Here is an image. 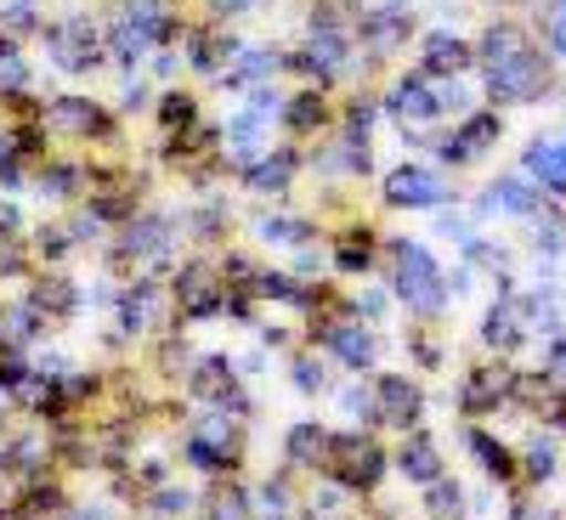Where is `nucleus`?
I'll return each mask as SVG.
<instances>
[{"label": "nucleus", "mask_w": 566, "mask_h": 520, "mask_svg": "<svg viewBox=\"0 0 566 520\" xmlns=\"http://www.w3.org/2000/svg\"><path fill=\"white\" fill-rule=\"evenodd\" d=\"M476 63H482V85H488L493 108H527L555 79V57L533 40V29L515 23V18H499V23L482 29Z\"/></svg>", "instance_id": "1"}, {"label": "nucleus", "mask_w": 566, "mask_h": 520, "mask_svg": "<svg viewBox=\"0 0 566 520\" xmlns=\"http://www.w3.org/2000/svg\"><path fill=\"white\" fill-rule=\"evenodd\" d=\"M103 40H108V57L119 68H136L142 57H154V52H165V45H176L181 40V23L170 12V0H119V7L108 12Z\"/></svg>", "instance_id": "2"}, {"label": "nucleus", "mask_w": 566, "mask_h": 520, "mask_svg": "<svg viewBox=\"0 0 566 520\" xmlns=\"http://www.w3.org/2000/svg\"><path fill=\"white\" fill-rule=\"evenodd\" d=\"M391 295L408 306V317H442L448 311V295L453 283L448 272L437 266V255L424 250L419 238H391Z\"/></svg>", "instance_id": "3"}, {"label": "nucleus", "mask_w": 566, "mask_h": 520, "mask_svg": "<svg viewBox=\"0 0 566 520\" xmlns=\"http://www.w3.org/2000/svg\"><path fill=\"white\" fill-rule=\"evenodd\" d=\"M40 40H45V57H52L57 74H97L108 63V40H103V23L91 12H63L52 23H40Z\"/></svg>", "instance_id": "4"}, {"label": "nucleus", "mask_w": 566, "mask_h": 520, "mask_svg": "<svg viewBox=\"0 0 566 520\" xmlns=\"http://www.w3.org/2000/svg\"><path fill=\"white\" fill-rule=\"evenodd\" d=\"M386 469H391V453L374 436H363V424L357 431H335V442H328V464H323V476L335 487H346L352 498H368L374 487L386 481Z\"/></svg>", "instance_id": "5"}, {"label": "nucleus", "mask_w": 566, "mask_h": 520, "mask_svg": "<svg viewBox=\"0 0 566 520\" xmlns=\"http://www.w3.org/2000/svg\"><path fill=\"white\" fill-rule=\"evenodd\" d=\"M170 322H176L170 283L136 272L125 289H119V300H114V328H119L125 340H148V335H159V328H170Z\"/></svg>", "instance_id": "6"}, {"label": "nucleus", "mask_w": 566, "mask_h": 520, "mask_svg": "<svg viewBox=\"0 0 566 520\" xmlns=\"http://www.w3.org/2000/svg\"><path fill=\"white\" fill-rule=\"evenodd\" d=\"M170 306H176V322H210V317H227V277H221V266H210V261H187V266L170 277Z\"/></svg>", "instance_id": "7"}, {"label": "nucleus", "mask_w": 566, "mask_h": 520, "mask_svg": "<svg viewBox=\"0 0 566 520\" xmlns=\"http://www.w3.org/2000/svg\"><path fill=\"white\" fill-rule=\"evenodd\" d=\"M176 244V221L170 215H154V210H136L130 221H119V238H114V261L125 272H142V266H159Z\"/></svg>", "instance_id": "8"}, {"label": "nucleus", "mask_w": 566, "mask_h": 520, "mask_svg": "<svg viewBox=\"0 0 566 520\" xmlns=\"http://www.w3.org/2000/svg\"><path fill=\"white\" fill-rule=\"evenodd\" d=\"M312 346H323L328 357H340L352 373H368L374 357H380V335H374V322H363L357 311H340V317L312 322Z\"/></svg>", "instance_id": "9"}, {"label": "nucleus", "mask_w": 566, "mask_h": 520, "mask_svg": "<svg viewBox=\"0 0 566 520\" xmlns=\"http://www.w3.org/2000/svg\"><path fill=\"white\" fill-rule=\"evenodd\" d=\"M34 119H40L45 136H63V141H103V136H114V114L103 103H91V97H52Z\"/></svg>", "instance_id": "10"}, {"label": "nucleus", "mask_w": 566, "mask_h": 520, "mask_svg": "<svg viewBox=\"0 0 566 520\" xmlns=\"http://www.w3.org/2000/svg\"><path fill=\"white\" fill-rule=\"evenodd\" d=\"M380 199H386V210H442L453 199V187L431 165H397L380 181Z\"/></svg>", "instance_id": "11"}, {"label": "nucleus", "mask_w": 566, "mask_h": 520, "mask_svg": "<svg viewBox=\"0 0 566 520\" xmlns=\"http://www.w3.org/2000/svg\"><path fill=\"white\" fill-rule=\"evenodd\" d=\"M357 45L368 57H397L408 34H413V12H408V0H380V7H363V18L352 23Z\"/></svg>", "instance_id": "12"}, {"label": "nucleus", "mask_w": 566, "mask_h": 520, "mask_svg": "<svg viewBox=\"0 0 566 520\" xmlns=\"http://www.w3.org/2000/svg\"><path fill=\"white\" fill-rule=\"evenodd\" d=\"M187 396L205 402V407H227V413H250V396L239 385V362L232 357H199L193 373H187Z\"/></svg>", "instance_id": "13"}, {"label": "nucleus", "mask_w": 566, "mask_h": 520, "mask_svg": "<svg viewBox=\"0 0 566 520\" xmlns=\"http://www.w3.org/2000/svg\"><path fill=\"white\" fill-rule=\"evenodd\" d=\"M424 418V391L408 380V373H374V424L386 431H419Z\"/></svg>", "instance_id": "14"}, {"label": "nucleus", "mask_w": 566, "mask_h": 520, "mask_svg": "<svg viewBox=\"0 0 566 520\" xmlns=\"http://www.w3.org/2000/svg\"><path fill=\"white\" fill-rule=\"evenodd\" d=\"M499 130H504V119H499V108H482V114H459V125L437 141V159L442 165H476L493 141H499Z\"/></svg>", "instance_id": "15"}, {"label": "nucleus", "mask_w": 566, "mask_h": 520, "mask_svg": "<svg viewBox=\"0 0 566 520\" xmlns=\"http://www.w3.org/2000/svg\"><path fill=\"white\" fill-rule=\"evenodd\" d=\"M380 108H386L391 119H402V125H437V119L448 114V108H442V91H437L431 74H397Z\"/></svg>", "instance_id": "16"}, {"label": "nucleus", "mask_w": 566, "mask_h": 520, "mask_svg": "<svg viewBox=\"0 0 566 520\" xmlns=\"http://www.w3.org/2000/svg\"><path fill=\"white\" fill-rule=\"evenodd\" d=\"M301 153L295 148H266L261 159H250L244 170H239V181H244V193H255V199H272V204H283L295 193V176H301Z\"/></svg>", "instance_id": "17"}, {"label": "nucleus", "mask_w": 566, "mask_h": 520, "mask_svg": "<svg viewBox=\"0 0 566 520\" xmlns=\"http://www.w3.org/2000/svg\"><path fill=\"white\" fill-rule=\"evenodd\" d=\"M328 442H335V431H328V424L295 418L290 431H283V469H290V476H323Z\"/></svg>", "instance_id": "18"}, {"label": "nucleus", "mask_w": 566, "mask_h": 520, "mask_svg": "<svg viewBox=\"0 0 566 520\" xmlns=\"http://www.w3.org/2000/svg\"><path fill=\"white\" fill-rule=\"evenodd\" d=\"M522 170L544 187V199L566 204V130L560 136H533L527 153H522Z\"/></svg>", "instance_id": "19"}, {"label": "nucleus", "mask_w": 566, "mask_h": 520, "mask_svg": "<svg viewBox=\"0 0 566 520\" xmlns=\"http://www.w3.org/2000/svg\"><path fill=\"white\" fill-rule=\"evenodd\" d=\"M464 68H476V45L448 34V29H431L419 40V74H431V79H453Z\"/></svg>", "instance_id": "20"}, {"label": "nucleus", "mask_w": 566, "mask_h": 520, "mask_svg": "<svg viewBox=\"0 0 566 520\" xmlns=\"http://www.w3.org/2000/svg\"><path fill=\"white\" fill-rule=\"evenodd\" d=\"M544 187L533 181V176H499L493 187H488V204L482 210H499V215H515V221H538L544 215Z\"/></svg>", "instance_id": "21"}, {"label": "nucleus", "mask_w": 566, "mask_h": 520, "mask_svg": "<svg viewBox=\"0 0 566 520\" xmlns=\"http://www.w3.org/2000/svg\"><path fill=\"white\" fill-rule=\"evenodd\" d=\"M391 469H397L402 481H413V487H431L437 476H448V469H442V453H437V442L424 436V431H408V436H402V447H397Z\"/></svg>", "instance_id": "22"}, {"label": "nucleus", "mask_w": 566, "mask_h": 520, "mask_svg": "<svg viewBox=\"0 0 566 520\" xmlns=\"http://www.w3.org/2000/svg\"><path fill=\"white\" fill-rule=\"evenodd\" d=\"M510 391H515V373H510V368H470L464 385H459V407H464V413H488V407H499Z\"/></svg>", "instance_id": "23"}, {"label": "nucleus", "mask_w": 566, "mask_h": 520, "mask_svg": "<svg viewBox=\"0 0 566 520\" xmlns=\"http://www.w3.org/2000/svg\"><path fill=\"white\" fill-rule=\"evenodd\" d=\"M283 130H290V136H317L328 119H335V108H328V91H295V97H283Z\"/></svg>", "instance_id": "24"}, {"label": "nucleus", "mask_w": 566, "mask_h": 520, "mask_svg": "<svg viewBox=\"0 0 566 520\" xmlns=\"http://www.w3.org/2000/svg\"><path fill=\"white\" fill-rule=\"evenodd\" d=\"M250 232H255V244H266V250H301V244L317 238V226L301 221V215H255Z\"/></svg>", "instance_id": "25"}, {"label": "nucleus", "mask_w": 566, "mask_h": 520, "mask_svg": "<svg viewBox=\"0 0 566 520\" xmlns=\"http://www.w3.org/2000/svg\"><path fill=\"white\" fill-rule=\"evenodd\" d=\"M522 322H527V317H522V306H515V300L504 295V300H493V306H488V317H482V340H488L493 351H515V346H522V335H527Z\"/></svg>", "instance_id": "26"}, {"label": "nucleus", "mask_w": 566, "mask_h": 520, "mask_svg": "<svg viewBox=\"0 0 566 520\" xmlns=\"http://www.w3.org/2000/svg\"><path fill=\"white\" fill-rule=\"evenodd\" d=\"M205 520H255V498H250V487H239V481H216L210 492H205Z\"/></svg>", "instance_id": "27"}, {"label": "nucleus", "mask_w": 566, "mask_h": 520, "mask_svg": "<svg viewBox=\"0 0 566 520\" xmlns=\"http://www.w3.org/2000/svg\"><path fill=\"white\" fill-rule=\"evenodd\" d=\"M29 300L40 306V317H45V322H63V317H74V311H80V289H74L69 277H57V272H52V277H40L34 289H29Z\"/></svg>", "instance_id": "28"}, {"label": "nucleus", "mask_w": 566, "mask_h": 520, "mask_svg": "<svg viewBox=\"0 0 566 520\" xmlns=\"http://www.w3.org/2000/svg\"><path fill=\"white\" fill-rule=\"evenodd\" d=\"M181 458L193 464L199 476H210V481H221V476H232V469H239V453H232V447H216V442H205V436H193V431L181 436Z\"/></svg>", "instance_id": "29"}, {"label": "nucleus", "mask_w": 566, "mask_h": 520, "mask_svg": "<svg viewBox=\"0 0 566 520\" xmlns=\"http://www.w3.org/2000/svg\"><path fill=\"white\" fill-rule=\"evenodd\" d=\"M29 79H34V68H29V57H23V45H18L12 34H0V103L29 97Z\"/></svg>", "instance_id": "30"}, {"label": "nucleus", "mask_w": 566, "mask_h": 520, "mask_svg": "<svg viewBox=\"0 0 566 520\" xmlns=\"http://www.w3.org/2000/svg\"><path fill=\"white\" fill-rule=\"evenodd\" d=\"M63 503H69L63 487H45V476H40V481H29V487L12 498V514H18V520H45V514H63Z\"/></svg>", "instance_id": "31"}, {"label": "nucleus", "mask_w": 566, "mask_h": 520, "mask_svg": "<svg viewBox=\"0 0 566 520\" xmlns=\"http://www.w3.org/2000/svg\"><path fill=\"white\" fill-rule=\"evenodd\" d=\"M80 187H85V170H80V165L52 159V165H40V170H34V193H40V199H74Z\"/></svg>", "instance_id": "32"}, {"label": "nucleus", "mask_w": 566, "mask_h": 520, "mask_svg": "<svg viewBox=\"0 0 566 520\" xmlns=\"http://www.w3.org/2000/svg\"><path fill=\"white\" fill-rule=\"evenodd\" d=\"M187 509H199V498L187 492V487H154V492H142V514H154V520H181Z\"/></svg>", "instance_id": "33"}, {"label": "nucleus", "mask_w": 566, "mask_h": 520, "mask_svg": "<svg viewBox=\"0 0 566 520\" xmlns=\"http://www.w3.org/2000/svg\"><path fill=\"white\" fill-rule=\"evenodd\" d=\"M470 453L482 458V469H488L493 481H515V453L504 442H493L488 431H470Z\"/></svg>", "instance_id": "34"}, {"label": "nucleus", "mask_w": 566, "mask_h": 520, "mask_svg": "<svg viewBox=\"0 0 566 520\" xmlns=\"http://www.w3.org/2000/svg\"><path fill=\"white\" fill-rule=\"evenodd\" d=\"M424 514H431V520H464V487L437 476L431 487H424Z\"/></svg>", "instance_id": "35"}, {"label": "nucleus", "mask_w": 566, "mask_h": 520, "mask_svg": "<svg viewBox=\"0 0 566 520\" xmlns=\"http://www.w3.org/2000/svg\"><path fill=\"white\" fill-rule=\"evenodd\" d=\"M335 266L352 272V277L374 266V232H368V226H363V232H346V238H335Z\"/></svg>", "instance_id": "36"}, {"label": "nucleus", "mask_w": 566, "mask_h": 520, "mask_svg": "<svg viewBox=\"0 0 566 520\" xmlns=\"http://www.w3.org/2000/svg\"><path fill=\"white\" fill-rule=\"evenodd\" d=\"M159 125L165 130H193L199 125V97L193 91H165L159 97Z\"/></svg>", "instance_id": "37"}, {"label": "nucleus", "mask_w": 566, "mask_h": 520, "mask_svg": "<svg viewBox=\"0 0 566 520\" xmlns=\"http://www.w3.org/2000/svg\"><path fill=\"white\" fill-rule=\"evenodd\" d=\"M290 380H295V391H301V396H323V391H328L323 357H317V351H295V362H290Z\"/></svg>", "instance_id": "38"}, {"label": "nucleus", "mask_w": 566, "mask_h": 520, "mask_svg": "<svg viewBox=\"0 0 566 520\" xmlns=\"http://www.w3.org/2000/svg\"><path fill=\"white\" fill-rule=\"evenodd\" d=\"M0 34H12V40H23V34H40L34 0H7V7H0Z\"/></svg>", "instance_id": "39"}, {"label": "nucleus", "mask_w": 566, "mask_h": 520, "mask_svg": "<svg viewBox=\"0 0 566 520\" xmlns=\"http://www.w3.org/2000/svg\"><path fill=\"white\" fill-rule=\"evenodd\" d=\"M340 413H346V418H357V424H374V385H363V373L340 391Z\"/></svg>", "instance_id": "40"}, {"label": "nucleus", "mask_w": 566, "mask_h": 520, "mask_svg": "<svg viewBox=\"0 0 566 520\" xmlns=\"http://www.w3.org/2000/svg\"><path fill=\"white\" fill-rule=\"evenodd\" d=\"M544 52L566 57V0H549L544 7Z\"/></svg>", "instance_id": "41"}, {"label": "nucleus", "mask_w": 566, "mask_h": 520, "mask_svg": "<svg viewBox=\"0 0 566 520\" xmlns=\"http://www.w3.org/2000/svg\"><path fill=\"white\" fill-rule=\"evenodd\" d=\"M69 250H74V232H69V226H40V232H34V255H40V261H63Z\"/></svg>", "instance_id": "42"}, {"label": "nucleus", "mask_w": 566, "mask_h": 520, "mask_svg": "<svg viewBox=\"0 0 566 520\" xmlns=\"http://www.w3.org/2000/svg\"><path fill=\"white\" fill-rule=\"evenodd\" d=\"M522 469H527V481H549L555 476V442H533L527 453H522Z\"/></svg>", "instance_id": "43"}, {"label": "nucleus", "mask_w": 566, "mask_h": 520, "mask_svg": "<svg viewBox=\"0 0 566 520\" xmlns=\"http://www.w3.org/2000/svg\"><path fill=\"white\" fill-rule=\"evenodd\" d=\"M255 12H261V0H210V23H239Z\"/></svg>", "instance_id": "44"}, {"label": "nucleus", "mask_w": 566, "mask_h": 520, "mask_svg": "<svg viewBox=\"0 0 566 520\" xmlns=\"http://www.w3.org/2000/svg\"><path fill=\"white\" fill-rule=\"evenodd\" d=\"M142 108H148V85L130 79V85L119 91V114H142Z\"/></svg>", "instance_id": "45"}, {"label": "nucleus", "mask_w": 566, "mask_h": 520, "mask_svg": "<svg viewBox=\"0 0 566 520\" xmlns=\"http://www.w3.org/2000/svg\"><path fill=\"white\" fill-rule=\"evenodd\" d=\"M544 373H549V380H566V340H555V346H549V357H544Z\"/></svg>", "instance_id": "46"}, {"label": "nucleus", "mask_w": 566, "mask_h": 520, "mask_svg": "<svg viewBox=\"0 0 566 520\" xmlns=\"http://www.w3.org/2000/svg\"><path fill=\"white\" fill-rule=\"evenodd\" d=\"M0 476H7V447H0Z\"/></svg>", "instance_id": "47"}, {"label": "nucleus", "mask_w": 566, "mask_h": 520, "mask_svg": "<svg viewBox=\"0 0 566 520\" xmlns=\"http://www.w3.org/2000/svg\"><path fill=\"white\" fill-rule=\"evenodd\" d=\"M45 520H63V514H45Z\"/></svg>", "instance_id": "48"}, {"label": "nucleus", "mask_w": 566, "mask_h": 520, "mask_svg": "<svg viewBox=\"0 0 566 520\" xmlns=\"http://www.w3.org/2000/svg\"><path fill=\"white\" fill-rule=\"evenodd\" d=\"M488 7H499V0H488Z\"/></svg>", "instance_id": "49"}]
</instances>
